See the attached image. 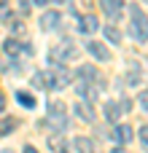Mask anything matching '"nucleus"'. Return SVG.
<instances>
[{"label": "nucleus", "mask_w": 148, "mask_h": 153, "mask_svg": "<svg viewBox=\"0 0 148 153\" xmlns=\"http://www.w3.org/2000/svg\"><path fill=\"white\" fill-rule=\"evenodd\" d=\"M129 32L138 40H148V16L143 13V8L138 3L129 5Z\"/></svg>", "instance_id": "nucleus-1"}, {"label": "nucleus", "mask_w": 148, "mask_h": 153, "mask_svg": "<svg viewBox=\"0 0 148 153\" xmlns=\"http://www.w3.org/2000/svg\"><path fill=\"white\" fill-rule=\"evenodd\" d=\"M49 108H51V110H49V116L43 118V124H46L49 129H54V134H65V129H67L65 105H62V102H51Z\"/></svg>", "instance_id": "nucleus-2"}, {"label": "nucleus", "mask_w": 148, "mask_h": 153, "mask_svg": "<svg viewBox=\"0 0 148 153\" xmlns=\"http://www.w3.org/2000/svg\"><path fill=\"white\" fill-rule=\"evenodd\" d=\"M75 54H78V51L73 48V43H62V46L51 48V51H49V65H51V70L65 67V62H67V59H73Z\"/></svg>", "instance_id": "nucleus-3"}, {"label": "nucleus", "mask_w": 148, "mask_h": 153, "mask_svg": "<svg viewBox=\"0 0 148 153\" xmlns=\"http://www.w3.org/2000/svg\"><path fill=\"white\" fill-rule=\"evenodd\" d=\"M108 137H111L116 145H129V143H132V137H135V132H132V126H129V124H116V126H113V132H108Z\"/></svg>", "instance_id": "nucleus-4"}, {"label": "nucleus", "mask_w": 148, "mask_h": 153, "mask_svg": "<svg viewBox=\"0 0 148 153\" xmlns=\"http://www.w3.org/2000/svg\"><path fill=\"white\" fill-rule=\"evenodd\" d=\"M100 5H102V13H105L111 22H119L121 13H124V3H121V0H100Z\"/></svg>", "instance_id": "nucleus-5"}, {"label": "nucleus", "mask_w": 148, "mask_h": 153, "mask_svg": "<svg viewBox=\"0 0 148 153\" xmlns=\"http://www.w3.org/2000/svg\"><path fill=\"white\" fill-rule=\"evenodd\" d=\"M3 51H5L8 56H19L22 51H24V54H32V46H30V43H19V40L8 38V40L3 43Z\"/></svg>", "instance_id": "nucleus-6"}, {"label": "nucleus", "mask_w": 148, "mask_h": 153, "mask_svg": "<svg viewBox=\"0 0 148 153\" xmlns=\"http://www.w3.org/2000/svg\"><path fill=\"white\" fill-rule=\"evenodd\" d=\"M62 22V16H59V11H43V16H40V30H57V24Z\"/></svg>", "instance_id": "nucleus-7"}, {"label": "nucleus", "mask_w": 148, "mask_h": 153, "mask_svg": "<svg viewBox=\"0 0 148 153\" xmlns=\"http://www.w3.org/2000/svg\"><path fill=\"white\" fill-rule=\"evenodd\" d=\"M86 51H89L94 59H100V62H108V59H111V51H108L102 43H97V40H89V43H86Z\"/></svg>", "instance_id": "nucleus-8"}, {"label": "nucleus", "mask_w": 148, "mask_h": 153, "mask_svg": "<svg viewBox=\"0 0 148 153\" xmlns=\"http://www.w3.org/2000/svg\"><path fill=\"white\" fill-rule=\"evenodd\" d=\"M46 145L51 148L54 153H67V140H65V134H49V140H46Z\"/></svg>", "instance_id": "nucleus-9"}, {"label": "nucleus", "mask_w": 148, "mask_h": 153, "mask_svg": "<svg viewBox=\"0 0 148 153\" xmlns=\"http://www.w3.org/2000/svg\"><path fill=\"white\" fill-rule=\"evenodd\" d=\"M75 91H78V97H81V100L86 97V102H92V100H94V86H92L89 81H81V78H78V81H75Z\"/></svg>", "instance_id": "nucleus-10"}, {"label": "nucleus", "mask_w": 148, "mask_h": 153, "mask_svg": "<svg viewBox=\"0 0 148 153\" xmlns=\"http://www.w3.org/2000/svg\"><path fill=\"white\" fill-rule=\"evenodd\" d=\"M75 116H78L81 121H89V124H92V121H94V110H92V102H84V100H81V102L75 105Z\"/></svg>", "instance_id": "nucleus-11"}, {"label": "nucleus", "mask_w": 148, "mask_h": 153, "mask_svg": "<svg viewBox=\"0 0 148 153\" xmlns=\"http://www.w3.org/2000/svg\"><path fill=\"white\" fill-rule=\"evenodd\" d=\"M100 30V22H97V16H92V13H86L84 19H81V32H86V35H92V32H97Z\"/></svg>", "instance_id": "nucleus-12"}, {"label": "nucleus", "mask_w": 148, "mask_h": 153, "mask_svg": "<svg viewBox=\"0 0 148 153\" xmlns=\"http://www.w3.org/2000/svg\"><path fill=\"white\" fill-rule=\"evenodd\" d=\"M73 145H75V151H78V153H97L94 143H92L89 137H75V140H73Z\"/></svg>", "instance_id": "nucleus-13"}, {"label": "nucleus", "mask_w": 148, "mask_h": 153, "mask_svg": "<svg viewBox=\"0 0 148 153\" xmlns=\"http://www.w3.org/2000/svg\"><path fill=\"white\" fill-rule=\"evenodd\" d=\"M102 113H105V118H108L111 124H116V121H119V116H121V108H119V102H105Z\"/></svg>", "instance_id": "nucleus-14"}, {"label": "nucleus", "mask_w": 148, "mask_h": 153, "mask_svg": "<svg viewBox=\"0 0 148 153\" xmlns=\"http://www.w3.org/2000/svg\"><path fill=\"white\" fill-rule=\"evenodd\" d=\"M16 126H19V118H13V116H5V118H0V134H3V137H5V134H11Z\"/></svg>", "instance_id": "nucleus-15"}, {"label": "nucleus", "mask_w": 148, "mask_h": 153, "mask_svg": "<svg viewBox=\"0 0 148 153\" xmlns=\"http://www.w3.org/2000/svg\"><path fill=\"white\" fill-rule=\"evenodd\" d=\"M16 102H19V105H24L27 110H32V108H35V97H32L30 91H16Z\"/></svg>", "instance_id": "nucleus-16"}, {"label": "nucleus", "mask_w": 148, "mask_h": 153, "mask_svg": "<svg viewBox=\"0 0 148 153\" xmlns=\"http://www.w3.org/2000/svg\"><path fill=\"white\" fill-rule=\"evenodd\" d=\"M105 38H108L113 46H119V43H121V32H119L116 27H105Z\"/></svg>", "instance_id": "nucleus-17"}, {"label": "nucleus", "mask_w": 148, "mask_h": 153, "mask_svg": "<svg viewBox=\"0 0 148 153\" xmlns=\"http://www.w3.org/2000/svg\"><path fill=\"white\" fill-rule=\"evenodd\" d=\"M138 134H140V143H143V151L148 153V126H140V132H138Z\"/></svg>", "instance_id": "nucleus-18"}, {"label": "nucleus", "mask_w": 148, "mask_h": 153, "mask_svg": "<svg viewBox=\"0 0 148 153\" xmlns=\"http://www.w3.org/2000/svg\"><path fill=\"white\" fill-rule=\"evenodd\" d=\"M119 108H121V113H129V110H132V100H129V97H124V100L119 102Z\"/></svg>", "instance_id": "nucleus-19"}, {"label": "nucleus", "mask_w": 148, "mask_h": 153, "mask_svg": "<svg viewBox=\"0 0 148 153\" xmlns=\"http://www.w3.org/2000/svg\"><path fill=\"white\" fill-rule=\"evenodd\" d=\"M140 105H143V108H146V110H148V89H146V91H143V94H140Z\"/></svg>", "instance_id": "nucleus-20"}, {"label": "nucleus", "mask_w": 148, "mask_h": 153, "mask_svg": "<svg viewBox=\"0 0 148 153\" xmlns=\"http://www.w3.org/2000/svg\"><path fill=\"white\" fill-rule=\"evenodd\" d=\"M111 153H127V151H124V145H116V148H113Z\"/></svg>", "instance_id": "nucleus-21"}, {"label": "nucleus", "mask_w": 148, "mask_h": 153, "mask_svg": "<svg viewBox=\"0 0 148 153\" xmlns=\"http://www.w3.org/2000/svg\"><path fill=\"white\" fill-rule=\"evenodd\" d=\"M3 110H5V97L0 94V113H3Z\"/></svg>", "instance_id": "nucleus-22"}, {"label": "nucleus", "mask_w": 148, "mask_h": 153, "mask_svg": "<svg viewBox=\"0 0 148 153\" xmlns=\"http://www.w3.org/2000/svg\"><path fill=\"white\" fill-rule=\"evenodd\" d=\"M24 153H38V151H35L32 145H24Z\"/></svg>", "instance_id": "nucleus-23"}, {"label": "nucleus", "mask_w": 148, "mask_h": 153, "mask_svg": "<svg viewBox=\"0 0 148 153\" xmlns=\"http://www.w3.org/2000/svg\"><path fill=\"white\" fill-rule=\"evenodd\" d=\"M32 3H35V5H46L49 0H32Z\"/></svg>", "instance_id": "nucleus-24"}, {"label": "nucleus", "mask_w": 148, "mask_h": 153, "mask_svg": "<svg viewBox=\"0 0 148 153\" xmlns=\"http://www.w3.org/2000/svg\"><path fill=\"white\" fill-rule=\"evenodd\" d=\"M5 5H8V0H0V8H5Z\"/></svg>", "instance_id": "nucleus-25"}, {"label": "nucleus", "mask_w": 148, "mask_h": 153, "mask_svg": "<svg viewBox=\"0 0 148 153\" xmlns=\"http://www.w3.org/2000/svg\"><path fill=\"white\" fill-rule=\"evenodd\" d=\"M51 3H70V0H51Z\"/></svg>", "instance_id": "nucleus-26"}, {"label": "nucleus", "mask_w": 148, "mask_h": 153, "mask_svg": "<svg viewBox=\"0 0 148 153\" xmlns=\"http://www.w3.org/2000/svg\"><path fill=\"white\" fill-rule=\"evenodd\" d=\"M146 3H148V0H146Z\"/></svg>", "instance_id": "nucleus-27"}]
</instances>
